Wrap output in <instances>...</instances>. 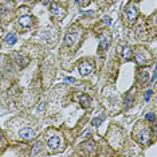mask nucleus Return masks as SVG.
Wrapping results in <instances>:
<instances>
[{"label": "nucleus", "mask_w": 157, "mask_h": 157, "mask_svg": "<svg viewBox=\"0 0 157 157\" xmlns=\"http://www.w3.org/2000/svg\"><path fill=\"white\" fill-rule=\"evenodd\" d=\"M137 14H138V8H137V4L134 2H132V3H129L127 4V7L125 9V16H126V19L129 22H133L134 19L137 18Z\"/></svg>", "instance_id": "1"}, {"label": "nucleus", "mask_w": 157, "mask_h": 157, "mask_svg": "<svg viewBox=\"0 0 157 157\" xmlns=\"http://www.w3.org/2000/svg\"><path fill=\"white\" fill-rule=\"evenodd\" d=\"M35 137V132L31 127H23L22 130H19V138L24 140V141H30V140H34Z\"/></svg>", "instance_id": "2"}, {"label": "nucleus", "mask_w": 157, "mask_h": 157, "mask_svg": "<svg viewBox=\"0 0 157 157\" xmlns=\"http://www.w3.org/2000/svg\"><path fill=\"white\" fill-rule=\"evenodd\" d=\"M50 12L52 16H55L57 19H62L65 15H66V12H65V9L61 7L58 3H51V8H50Z\"/></svg>", "instance_id": "3"}, {"label": "nucleus", "mask_w": 157, "mask_h": 157, "mask_svg": "<svg viewBox=\"0 0 157 157\" xmlns=\"http://www.w3.org/2000/svg\"><path fill=\"white\" fill-rule=\"evenodd\" d=\"M136 138L138 140L141 144H144V145L149 144L150 142V132H149V129H141L138 133H137Z\"/></svg>", "instance_id": "4"}, {"label": "nucleus", "mask_w": 157, "mask_h": 157, "mask_svg": "<svg viewBox=\"0 0 157 157\" xmlns=\"http://www.w3.org/2000/svg\"><path fill=\"white\" fill-rule=\"evenodd\" d=\"M47 145H48V148L52 149V150H55V149H58L59 148V145H61V137L59 136H48L47 137Z\"/></svg>", "instance_id": "5"}, {"label": "nucleus", "mask_w": 157, "mask_h": 157, "mask_svg": "<svg viewBox=\"0 0 157 157\" xmlns=\"http://www.w3.org/2000/svg\"><path fill=\"white\" fill-rule=\"evenodd\" d=\"M79 73L82 75H89L91 71H93V63L89 61H85V62H81L79 63Z\"/></svg>", "instance_id": "6"}, {"label": "nucleus", "mask_w": 157, "mask_h": 157, "mask_svg": "<svg viewBox=\"0 0 157 157\" xmlns=\"http://www.w3.org/2000/svg\"><path fill=\"white\" fill-rule=\"evenodd\" d=\"M31 23H32L31 15H23V16H20V18H19V24H20L23 28L30 27Z\"/></svg>", "instance_id": "7"}, {"label": "nucleus", "mask_w": 157, "mask_h": 157, "mask_svg": "<svg viewBox=\"0 0 157 157\" xmlns=\"http://www.w3.org/2000/svg\"><path fill=\"white\" fill-rule=\"evenodd\" d=\"M136 62L138 66H144V65L148 63V58L142 54V52H137L136 54Z\"/></svg>", "instance_id": "8"}, {"label": "nucleus", "mask_w": 157, "mask_h": 157, "mask_svg": "<svg viewBox=\"0 0 157 157\" xmlns=\"http://www.w3.org/2000/svg\"><path fill=\"white\" fill-rule=\"evenodd\" d=\"M77 39H78L77 34H67L66 37H65V43L67 46H73L75 42H77Z\"/></svg>", "instance_id": "9"}, {"label": "nucleus", "mask_w": 157, "mask_h": 157, "mask_svg": "<svg viewBox=\"0 0 157 157\" xmlns=\"http://www.w3.org/2000/svg\"><path fill=\"white\" fill-rule=\"evenodd\" d=\"M81 148H82L86 153H89V155H91V153H94V149H96V148H94V142H91V141L83 142Z\"/></svg>", "instance_id": "10"}, {"label": "nucleus", "mask_w": 157, "mask_h": 157, "mask_svg": "<svg viewBox=\"0 0 157 157\" xmlns=\"http://www.w3.org/2000/svg\"><path fill=\"white\" fill-rule=\"evenodd\" d=\"M121 54H122V57L125 58V59H130V58H132V48H130L129 46H125V47H122Z\"/></svg>", "instance_id": "11"}, {"label": "nucleus", "mask_w": 157, "mask_h": 157, "mask_svg": "<svg viewBox=\"0 0 157 157\" xmlns=\"http://www.w3.org/2000/svg\"><path fill=\"white\" fill-rule=\"evenodd\" d=\"M16 35L15 34H12V32H9V34L5 37V43L7 44H9V46H12V44H15L16 43Z\"/></svg>", "instance_id": "12"}, {"label": "nucleus", "mask_w": 157, "mask_h": 157, "mask_svg": "<svg viewBox=\"0 0 157 157\" xmlns=\"http://www.w3.org/2000/svg\"><path fill=\"white\" fill-rule=\"evenodd\" d=\"M133 99H134V94L130 91V93L126 94V98H125V107H130V106H132Z\"/></svg>", "instance_id": "13"}, {"label": "nucleus", "mask_w": 157, "mask_h": 157, "mask_svg": "<svg viewBox=\"0 0 157 157\" xmlns=\"http://www.w3.org/2000/svg\"><path fill=\"white\" fill-rule=\"evenodd\" d=\"M14 57H15V59L18 61V65H20V67H24L26 65H27V62H28V61L26 59V58H23L22 55H19V54H15Z\"/></svg>", "instance_id": "14"}, {"label": "nucleus", "mask_w": 157, "mask_h": 157, "mask_svg": "<svg viewBox=\"0 0 157 157\" xmlns=\"http://www.w3.org/2000/svg\"><path fill=\"white\" fill-rule=\"evenodd\" d=\"M79 102H81L82 106H89L90 102H91V99H90V97H87L86 94H83V96L79 97Z\"/></svg>", "instance_id": "15"}, {"label": "nucleus", "mask_w": 157, "mask_h": 157, "mask_svg": "<svg viewBox=\"0 0 157 157\" xmlns=\"http://www.w3.org/2000/svg\"><path fill=\"white\" fill-rule=\"evenodd\" d=\"M40 149H42V144H40V142H37V144L34 145V148H32L31 153H32V155H38V152H39Z\"/></svg>", "instance_id": "16"}, {"label": "nucleus", "mask_w": 157, "mask_h": 157, "mask_svg": "<svg viewBox=\"0 0 157 157\" xmlns=\"http://www.w3.org/2000/svg\"><path fill=\"white\" fill-rule=\"evenodd\" d=\"M148 78H149V75H148V73H146V71H142L141 75H140V79H141L142 83L148 82Z\"/></svg>", "instance_id": "17"}, {"label": "nucleus", "mask_w": 157, "mask_h": 157, "mask_svg": "<svg viewBox=\"0 0 157 157\" xmlns=\"http://www.w3.org/2000/svg\"><path fill=\"white\" fill-rule=\"evenodd\" d=\"M107 46H109V40H107V38L101 37V47H102V48H106Z\"/></svg>", "instance_id": "18"}, {"label": "nucleus", "mask_w": 157, "mask_h": 157, "mask_svg": "<svg viewBox=\"0 0 157 157\" xmlns=\"http://www.w3.org/2000/svg\"><path fill=\"white\" fill-rule=\"evenodd\" d=\"M102 121H103V117H99V118H94L91 121V124H93V126H99L102 124Z\"/></svg>", "instance_id": "19"}, {"label": "nucleus", "mask_w": 157, "mask_h": 157, "mask_svg": "<svg viewBox=\"0 0 157 157\" xmlns=\"http://www.w3.org/2000/svg\"><path fill=\"white\" fill-rule=\"evenodd\" d=\"M145 118L149 120V121H155L156 120V116H155V113H146Z\"/></svg>", "instance_id": "20"}, {"label": "nucleus", "mask_w": 157, "mask_h": 157, "mask_svg": "<svg viewBox=\"0 0 157 157\" xmlns=\"http://www.w3.org/2000/svg\"><path fill=\"white\" fill-rule=\"evenodd\" d=\"M152 93H153L152 90L145 91V96H144V99H145V101H149V99H150V97H152Z\"/></svg>", "instance_id": "21"}, {"label": "nucleus", "mask_w": 157, "mask_h": 157, "mask_svg": "<svg viewBox=\"0 0 157 157\" xmlns=\"http://www.w3.org/2000/svg\"><path fill=\"white\" fill-rule=\"evenodd\" d=\"M103 22H106V24H110L112 23V20H110L109 16H106V18H103Z\"/></svg>", "instance_id": "22"}, {"label": "nucleus", "mask_w": 157, "mask_h": 157, "mask_svg": "<svg viewBox=\"0 0 157 157\" xmlns=\"http://www.w3.org/2000/svg\"><path fill=\"white\" fill-rule=\"evenodd\" d=\"M66 81H67V82H75V79H74V78H71V77H67Z\"/></svg>", "instance_id": "23"}, {"label": "nucleus", "mask_w": 157, "mask_h": 157, "mask_svg": "<svg viewBox=\"0 0 157 157\" xmlns=\"http://www.w3.org/2000/svg\"><path fill=\"white\" fill-rule=\"evenodd\" d=\"M48 2H50V0H42V3H43V4H47Z\"/></svg>", "instance_id": "24"}, {"label": "nucleus", "mask_w": 157, "mask_h": 157, "mask_svg": "<svg viewBox=\"0 0 157 157\" xmlns=\"http://www.w3.org/2000/svg\"><path fill=\"white\" fill-rule=\"evenodd\" d=\"M75 2H77V3H83L85 0H75Z\"/></svg>", "instance_id": "25"}]
</instances>
